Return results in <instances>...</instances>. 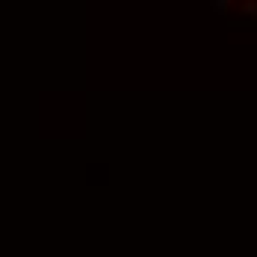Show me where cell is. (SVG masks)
Segmentation results:
<instances>
[{
  "instance_id": "7a4b0ae2",
  "label": "cell",
  "mask_w": 257,
  "mask_h": 257,
  "mask_svg": "<svg viewBox=\"0 0 257 257\" xmlns=\"http://www.w3.org/2000/svg\"><path fill=\"white\" fill-rule=\"evenodd\" d=\"M242 12H245V15H257V0H248V3L242 6Z\"/></svg>"
},
{
  "instance_id": "6da1fadb",
  "label": "cell",
  "mask_w": 257,
  "mask_h": 257,
  "mask_svg": "<svg viewBox=\"0 0 257 257\" xmlns=\"http://www.w3.org/2000/svg\"><path fill=\"white\" fill-rule=\"evenodd\" d=\"M228 6H231V0H213V9L216 12H228Z\"/></svg>"
}]
</instances>
